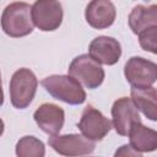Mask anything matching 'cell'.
Here are the masks:
<instances>
[{
    "label": "cell",
    "instance_id": "obj_1",
    "mask_svg": "<svg viewBox=\"0 0 157 157\" xmlns=\"http://www.w3.org/2000/svg\"><path fill=\"white\" fill-rule=\"evenodd\" d=\"M32 5L23 1L9 4L1 15L0 23L5 34L12 38L28 36L33 31V21L31 15Z\"/></svg>",
    "mask_w": 157,
    "mask_h": 157
},
{
    "label": "cell",
    "instance_id": "obj_2",
    "mask_svg": "<svg viewBox=\"0 0 157 157\" xmlns=\"http://www.w3.org/2000/svg\"><path fill=\"white\" fill-rule=\"evenodd\" d=\"M45 91L55 99L71 105L82 104L86 101V92L74 77L69 75H50L40 81Z\"/></svg>",
    "mask_w": 157,
    "mask_h": 157
},
{
    "label": "cell",
    "instance_id": "obj_3",
    "mask_svg": "<svg viewBox=\"0 0 157 157\" xmlns=\"http://www.w3.org/2000/svg\"><path fill=\"white\" fill-rule=\"evenodd\" d=\"M38 80L34 72L27 67L16 70L10 80V101L17 109L27 108L37 92Z\"/></svg>",
    "mask_w": 157,
    "mask_h": 157
},
{
    "label": "cell",
    "instance_id": "obj_4",
    "mask_svg": "<svg viewBox=\"0 0 157 157\" xmlns=\"http://www.w3.org/2000/svg\"><path fill=\"white\" fill-rule=\"evenodd\" d=\"M69 76L74 77L78 83H82L90 90H94L103 83L104 70L88 54H81L72 59L69 69Z\"/></svg>",
    "mask_w": 157,
    "mask_h": 157
},
{
    "label": "cell",
    "instance_id": "obj_5",
    "mask_svg": "<svg viewBox=\"0 0 157 157\" xmlns=\"http://www.w3.org/2000/svg\"><path fill=\"white\" fill-rule=\"evenodd\" d=\"M124 75L131 88H148L157 80V65L142 56H131L124 65Z\"/></svg>",
    "mask_w": 157,
    "mask_h": 157
},
{
    "label": "cell",
    "instance_id": "obj_6",
    "mask_svg": "<svg viewBox=\"0 0 157 157\" xmlns=\"http://www.w3.org/2000/svg\"><path fill=\"white\" fill-rule=\"evenodd\" d=\"M33 25L40 31L50 32L60 27L63 22V6L55 0H38L32 5L31 10Z\"/></svg>",
    "mask_w": 157,
    "mask_h": 157
},
{
    "label": "cell",
    "instance_id": "obj_7",
    "mask_svg": "<svg viewBox=\"0 0 157 157\" xmlns=\"http://www.w3.org/2000/svg\"><path fill=\"white\" fill-rule=\"evenodd\" d=\"M49 146L59 155L65 157H81L94 151V142L78 134L54 135L48 137Z\"/></svg>",
    "mask_w": 157,
    "mask_h": 157
},
{
    "label": "cell",
    "instance_id": "obj_8",
    "mask_svg": "<svg viewBox=\"0 0 157 157\" xmlns=\"http://www.w3.org/2000/svg\"><path fill=\"white\" fill-rule=\"evenodd\" d=\"M77 128L87 140L101 141L110 131L112 121L94 107L87 105L82 112Z\"/></svg>",
    "mask_w": 157,
    "mask_h": 157
},
{
    "label": "cell",
    "instance_id": "obj_9",
    "mask_svg": "<svg viewBox=\"0 0 157 157\" xmlns=\"http://www.w3.org/2000/svg\"><path fill=\"white\" fill-rule=\"evenodd\" d=\"M140 114L130 97H120L112 105V128L120 136H128L132 124L140 123Z\"/></svg>",
    "mask_w": 157,
    "mask_h": 157
},
{
    "label": "cell",
    "instance_id": "obj_10",
    "mask_svg": "<svg viewBox=\"0 0 157 157\" xmlns=\"http://www.w3.org/2000/svg\"><path fill=\"white\" fill-rule=\"evenodd\" d=\"M88 55L99 65H114L121 56L120 43L108 36H99L92 39L88 45Z\"/></svg>",
    "mask_w": 157,
    "mask_h": 157
},
{
    "label": "cell",
    "instance_id": "obj_11",
    "mask_svg": "<svg viewBox=\"0 0 157 157\" xmlns=\"http://www.w3.org/2000/svg\"><path fill=\"white\" fill-rule=\"evenodd\" d=\"M33 118L43 132L54 136L58 135L64 126L65 112L54 103H43L36 109Z\"/></svg>",
    "mask_w": 157,
    "mask_h": 157
},
{
    "label": "cell",
    "instance_id": "obj_12",
    "mask_svg": "<svg viewBox=\"0 0 157 157\" xmlns=\"http://www.w3.org/2000/svg\"><path fill=\"white\" fill-rule=\"evenodd\" d=\"M115 6L108 0H93L88 2L85 10V18L87 23L96 29L110 27L115 21Z\"/></svg>",
    "mask_w": 157,
    "mask_h": 157
},
{
    "label": "cell",
    "instance_id": "obj_13",
    "mask_svg": "<svg viewBox=\"0 0 157 157\" xmlns=\"http://www.w3.org/2000/svg\"><path fill=\"white\" fill-rule=\"evenodd\" d=\"M129 26L135 34H141L142 32L157 27V5L152 4L150 6L136 5L129 15Z\"/></svg>",
    "mask_w": 157,
    "mask_h": 157
},
{
    "label": "cell",
    "instance_id": "obj_14",
    "mask_svg": "<svg viewBox=\"0 0 157 157\" xmlns=\"http://www.w3.org/2000/svg\"><path fill=\"white\" fill-rule=\"evenodd\" d=\"M130 146L139 152H153L157 148L156 130L145 126L141 121L132 124L128 132Z\"/></svg>",
    "mask_w": 157,
    "mask_h": 157
},
{
    "label": "cell",
    "instance_id": "obj_15",
    "mask_svg": "<svg viewBox=\"0 0 157 157\" xmlns=\"http://www.w3.org/2000/svg\"><path fill=\"white\" fill-rule=\"evenodd\" d=\"M130 96L137 110L142 112L147 119L152 121L157 120V91L153 86L144 90L131 88Z\"/></svg>",
    "mask_w": 157,
    "mask_h": 157
},
{
    "label": "cell",
    "instance_id": "obj_16",
    "mask_svg": "<svg viewBox=\"0 0 157 157\" xmlns=\"http://www.w3.org/2000/svg\"><path fill=\"white\" fill-rule=\"evenodd\" d=\"M15 152L17 157H44L45 146L38 137L26 135L17 141Z\"/></svg>",
    "mask_w": 157,
    "mask_h": 157
},
{
    "label": "cell",
    "instance_id": "obj_17",
    "mask_svg": "<svg viewBox=\"0 0 157 157\" xmlns=\"http://www.w3.org/2000/svg\"><path fill=\"white\" fill-rule=\"evenodd\" d=\"M139 43L141 48L152 54L157 53V27L150 28L139 34Z\"/></svg>",
    "mask_w": 157,
    "mask_h": 157
},
{
    "label": "cell",
    "instance_id": "obj_18",
    "mask_svg": "<svg viewBox=\"0 0 157 157\" xmlns=\"http://www.w3.org/2000/svg\"><path fill=\"white\" fill-rule=\"evenodd\" d=\"M114 157H144L141 152L134 150L130 145H121L114 152Z\"/></svg>",
    "mask_w": 157,
    "mask_h": 157
},
{
    "label": "cell",
    "instance_id": "obj_19",
    "mask_svg": "<svg viewBox=\"0 0 157 157\" xmlns=\"http://www.w3.org/2000/svg\"><path fill=\"white\" fill-rule=\"evenodd\" d=\"M4 104V91H2V81H1V74H0V107Z\"/></svg>",
    "mask_w": 157,
    "mask_h": 157
},
{
    "label": "cell",
    "instance_id": "obj_20",
    "mask_svg": "<svg viewBox=\"0 0 157 157\" xmlns=\"http://www.w3.org/2000/svg\"><path fill=\"white\" fill-rule=\"evenodd\" d=\"M4 130H5V124H4V121H2V119L0 118V136L4 134Z\"/></svg>",
    "mask_w": 157,
    "mask_h": 157
}]
</instances>
